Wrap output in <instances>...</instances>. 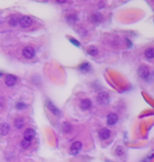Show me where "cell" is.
<instances>
[{
	"mask_svg": "<svg viewBox=\"0 0 154 162\" xmlns=\"http://www.w3.org/2000/svg\"><path fill=\"white\" fill-rule=\"evenodd\" d=\"M97 102L101 105H107L110 103V96L108 93L101 92L97 95Z\"/></svg>",
	"mask_w": 154,
	"mask_h": 162,
	"instance_id": "obj_1",
	"label": "cell"
},
{
	"mask_svg": "<svg viewBox=\"0 0 154 162\" xmlns=\"http://www.w3.org/2000/svg\"><path fill=\"white\" fill-rule=\"evenodd\" d=\"M81 147H82V143L80 141H75L74 143H72L70 147V154L73 156L75 155H78L79 152L81 150Z\"/></svg>",
	"mask_w": 154,
	"mask_h": 162,
	"instance_id": "obj_2",
	"label": "cell"
},
{
	"mask_svg": "<svg viewBox=\"0 0 154 162\" xmlns=\"http://www.w3.org/2000/svg\"><path fill=\"white\" fill-rule=\"evenodd\" d=\"M32 23H33V20L31 17L29 16H23V17H21L20 19H19V23L18 24H20L21 28H29V26H32Z\"/></svg>",
	"mask_w": 154,
	"mask_h": 162,
	"instance_id": "obj_3",
	"label": "cell"
},
{
	"mask_svg": "<svg viewBox=\"0 0 154 162\" xmlns=\"http://www.w3.org/2000/svg\"><path fill=\"white\" fill-rule=\"evenodd\" d=\"M22 55L26 59H31L35 56V50L33 49L32 46H26L23 50H22Z\"/></svg>",
	"mask_w": 154,
	"mask_h": 162,
	"instance_id": "obj_4",
	"label": "cell"
},
{
	"mask_svg": "<svg viewBox=\"0 0 154 162\" xmlns=\"http://www.w3.org/2000/svg\"><path fill=\"white\" fill-rule=\"evenodd\" d=\"M137 74L140 78L146 80V79H148V77L150 76V71L147 66H140V67H138V69H137Z\"/></svg>",
	"mask_w": 154,
	"mask_h": 162,
	"instance_id": "obj_5",
	"label": "cell"
},
{
	"mask_svg": "<svg viewBox=\"0 0 154 162\" xmlns=\"http://www.w3.org/2000/svg\"><path fill=\"white\" fill-rule=\"evenodd\" d=\"M117 120H118V117H117V115L115 113H110L109 115H108L107 123H108V125H110V126H113V125L116 124Z\"/></svg>",
	"mask_w": 154,
	"mask_h": 162,
	"instance_id": "obj_6",
	"label": "cell"
},
{
	"mask_svg": "<svg viewBox=\"0 0 154 162\" xmlns=\"http://www.w3.org/2000/svg\"><path fill=\"white\" fill-rule=\"evenodd\" d=\"M4 82L7 86H14L17 82V77L14 75H7L4 79Z\"/></svg>",
	"mask_w": 154,
	"mask_h": 162,
	"instance_id": "obj_7",
	"label": "cell"
},
{
	"mask_svg": "<svg viewBox=\"0 0 154 162\" xmlns=\"http://www.w3.org/2000/svg\"><path fill=\"white\" fill-rule=\"evenodd\" d=\"M45 104H47V107L50 109V112H51V113H53L55 116H60V111L58 109V107H55V105H54V104L52 103L51 101H49V100H48V101L45 102Z\"/></svg>",
	"mask_w": 154,
	"mask_h": 162,
	"instance_id": "obj_8",
	"label": "cell"
},
{
	"mask_svg": "<svg viewBox=\"0 0 154 162\" xmlns=\"http://www.w3.org/2000/svg\"><path fill=\"white\" fill-rule=\"evenodd\" d=\"M98 135H99V138L101 139V140H108V139L111 137V132H110L108 128H101V130H99V133H98Z\"/></svg>",
	"mask_w": 154,
	"mask_h": 162,
	"instance_id": "obj_9",
	"label": "cell"
},
{
	"mask_svg": "<svg viewBox=\"0 0 154 162\" xmlns=\"http://www.w3.org/2000/svg\"><path fill=\"white\" fill-rule=\"evenodd\" d=\"M35 135H36L35 131L33 130V128H28V130H26V132H24V139L31 142L33 139H34Z\"/></svg>",
	"mask_w": 154,
	"mask_h": 162,
	"instance_id": "obj_10",
	"label": "cell"
},
{
	"mask_svg": "<svg viewBox=\"0 0 154 162\" xmlns=\"http://www.w3.org/2000/svg\"><path fill=\"white\" fill-rule=\"evenodd\" d=\"M92 107V102L90 99H82L80 101V109L87 111V109H90Z\"/></svg>",
	"mask_w": 154,
	"mask_h": 162,
	"instance_id": "obj_11",
	"label": "cell"
},
{
	"mask_svg": "<svg viewBox=\"0 0 154 162\" xmlns=\"http://www.w3.org/2000/svg\"><path fill=\"white\" fill-rule=\"evenodd\" d=\"M10 132V125L7 123L3 122L0 123V135L1 136H7Z\"/></svg>",
	"mask_w": 154,
	"mask_h": 162,
	"instance_id": "obj_12",
	"label": "cell"
},
{
	"mask_svg": "<svg viewBox=\"0 0 154 162\" xmlns=\"http://www.w3.org/2000/svg\"><path fill=\"white\" fill-rule=\"evenodd\" d=\"M78 69H79L80 72H82V73H88V72L91 71V65H90L89 63H87V62L81 63V64L78 66Z\"/></svg>",
	"mask_w": 154,
	"mask_h": 162,
	"instance_id": "obj_13",
	"label": "cell"
},
{
	"mask_svg": "<svg viewBox=\"0 0 154 162\" xmlns=\"http://www.w3.org/2000/svg\"><path fill=\"white\" fill-rule=\"evenodd\" d=\"M19 16H17V15H14V16H11L9 19V24L10 26H18V23H19Z\"/></svg>",
	"mask_w": 154,
	"mask_h": 162,
	"instance_id": "obj_14",
	"label": "cell"
},
{
	"mask_svg": "<svg viewBox=\"0 0 154 162\" xmlns=\"http://www.w3.org/2000/svg\"><path fill=\"white\" fill-rule=\"evenodd\" d=\"M14 125H15V127H16V128H18V130H21V128H22V127L24 126V120H23V118L19 117V118L15 119Z\"/></svg>",
	"mask_w": 154,
	"mask_h": 162,
	"instance_id": "obj_15",
	"label": "cell"
},
{
	"mask_svg": "<svg viewBox=\"0 0 154 162\" xmlns=\"http://www.w3.org/2000/svg\"><path fill=\"white\" fill-rule=\"evenodd\" d=\"M61 130L65 134H68L72 131V125L70 124L69 122H63L62 125H61Z\"/></svg>",
	"mask_w": 154,
	"mask_h": 162,
	"instance_id": "obj_16",
	"label": "cell"
},
{
	"mask_svg": "<svg viewBox=\"0 0 154 162\" xmlns=\"http://www.w3.org/2000/svg\"><path fill=\"white\" fill-rule=\"evenodd\" d=\"M90 21H91L92 23H98L101 21V15L100 14H93L91 17H90Z\"/></svg>",
	"mask_w": 154,
	"mask_h": 162,
	"instance_id": "obj_17",
	"label": "cell"
},
{
	"mask_svg": "<svg viewBox=\"0 0 154 162\" xmlns=\"http://www.w3.org/2000/svg\"><path fill=\"white\" fill-rule=\"evenodd\" d=\"M145 57L147 58L148 60H152L154 57V50L152 49V47H150V49L146 50L145 52Z\"/></svg>",
	"mask_w": 154,
	"mask_h": 162,
	"instance_id": "obj_18",
	"label": "cell"
},
{
	"mask_svg": "<svg viewBox=\"0 0 154 162\" xmlns=\"http://www.w3.org/2000/svg\"><path fill=\"white\" fill-rule=\"evenodd\" d=\"M67 21H68L69 24H75V23L78 21V17L76 15H69L67 17Z\"/></svg>",
	"mask_w": 154,
	"mask_h": 162,
	"instance_id": "obj_19",
	"label": "cell"
},
{
	"mask_svg": "<svg viewBox=\"0 0 154 162\" xmlns=\"http://www.w3.org/2000/svg\"><path fill=\"white\" fill-rule=\"evenodd\" d=\"M87 53L91 56H96L98 54V50L96 49L95 46H91V47H89V49L87 50Z\"/></svg>",
	"mask_w": 154,
	"mask_h": 162,
	"instance_id": "obj_20",
	"label": "cell"
},
{
	"mask_svg": "<svg viewBox=\"0 0 154 162\" xmlns=\"http://www.w3.org/2000/svg\"><path fill=\"white\" fill-rule=\"evenodd\" d=\"M31 145V142L28 141V140H26V139H23L22 141H21V147L24 148V150H26V148H29Z\"/></svg>",
	"mask_w": 154,
	"mask_h": 162,
	"instance_id": "obj_21",
	"label": "cell"
},
{
	"mask_svg": "<svg viewBox=\"0 0 154 162\" xmlns=\"http://www.w3.org/2000/svg\"><path fill=\"white\" fill-rule=\"evenodd\" d=\"M26 107V104L23 103V102H18V103L16 104V109H20V111L24 109Z\"/></svg>",
	"mask_w": 154,
	"mask_h": 162,
	"instance_id": "obj_22",
	"label": "cell"
},
{
	"mask_svg": "<svg viewBox=\"0 0 154 162\" xmlns=\"http://www.w3.org/2000/svg\"><path fill=\"white\" fill-rule=\"evenodd\" d=\"M69 39H70V41L72 42L74 45H76V46H80V43L78 41H77L76 39H74V38H72V37H69Z\"/></svg>",
	"mask_w": 154,
	"mask_h": 162,
	"instance_id": "obj_23",
	"label": "cell"
},
{
	"mask_svg": "<svg viewBox=\"0 0 154 162\" xmlns=\"http://www.w3.org/2000/svg\"><path fill=\"white\" fill-rule=\"evenodd\" d=\"M124 154V148L122 147H117L116 150V155L117 156H122Z\"/></svg>",
	"mask_w": 154,
	"mask_h": 162,
	"instance_id": "obj_24",
	"label": "cell"
},
{
	"mask_svg": "<svg viewBox=\"0 0 154 162\" xmlns=\"http://www.w3.org/2000/svg\"><path fill=\"white\" fill-rule=\"evenodd\" d=\"M0 76H2V74H1V73H0Z\"/></svg>",
	"mask_w": 154,
	"mask_h": 162,
	"instance_id": "obj_25",
	"label": "cell"
},
{
	"mask_svg": "<svg viewBox=\"0 0 154 162\" xmlns=\"http://www.w3.org/2000/svg\"><path fill=\"white\" fill-rule=\"evenodd\" d=\"M107 162H110V161H107Z\"/></svg>",
	"mask_w": 154,
	"mask_h": 162,
	"instance_id": "obj_26",
	"label": "cell"
}]
</instances>
